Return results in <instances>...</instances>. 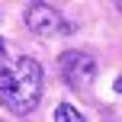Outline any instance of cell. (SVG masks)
<instances>
[{
	"label": "cell",
	"instance_id": "6da1fadb",
	"mask_svg": "<svg viewBox=\"0 0 122 122\" xmlns=\"http://www.w3.org/2000/svg\"><path fill=\"white\" fill-rule=\"evenodd\" d=\"M42 64L36 58H16L0 67V103L13 116H29L42 100Z\"/></svg>",
	"mask_w": 122,
	"mask_h": 122
},
{
	"label": "cell",
	"instance_id": "7a4b0ae2",
	"mask_svg": "<svg viewBox=\"0 0 122 122\" xmlns=\"http://www.w3.org/2000/svg\"><path fill=\"white\" fill-rule=\"evenodd\" d=\"M58 67H61V77L74 87V90H84V87L93 84L97 77V58L90 51H80V48H71L58 58Z\"/></svg>",
	"mask_w": 122,
	"mask_h": 122
},
{
	"label": "cell",
	"instance_id": "3957f363",
	"mask_svg": "<svg viewBox=\"0 0 122 122\" xmlns=\"http://www.w3.org/2000/svg\"><path fill=\"white\" fill-rule=\"evenodd\" d=\"M26 26L36 36H51L61 29V13L48 3H29L26 6Z\"/></svg>",
	"mask_w": 122,
	"mask_h": 122
},
{
	"label": "cell",
	"instance_id": "277c9868",
	"mask_svg": "<svg viewBox=\"0 0 122 122\" xmlns=\"http://www.w3.org/2000/svg\"><path fill=\"white\" fill-rule=\"evenodd\" d=\"M55 122H84V116H80L71 103H61L58 109H55Z\"/></svg>",
	"mask_w": 122,
	"mask_h": 122
},
{
	"label": "cell",
	"instance_id": "5b68a950",
	"mask_svg": "<svg viewBox=\"0 0 122 122\" xmlns=\"http://www.w3.org/2000/svg\"><path fill=\"white\" fill-rule=\"evenodd\" d=\"M3 55H6V48H3V39H0V67H3Z\"/></svg>",
	"mask_w": 122,
	"mask_h": 122
},
{
	"label": "cell",
	"instance_id": "8992f818",
	"mask_svg": "<svg viewBox=\"0 0 122 122\" xmlns=\"http://www.w3.org/2000/svg\"><path fill=\"white\" fill-rule=\"evenodd\" d=\"M116 93H122V77H116Z\"/></svg>",
	"mask_w": 122,
	"mask_h": 122
}]
</instances>
